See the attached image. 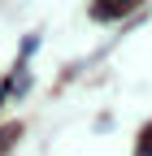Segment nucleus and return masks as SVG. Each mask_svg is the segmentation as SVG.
<instances>
[{
    "mask_svg": "<svg viewBox=\"0 0 152 156\" xmlns=\"http://www.w3.org/2000/svg\"><path fill=\"white\" fill-rule=\"evenodd\" d=\"M135 0H96V17H118V13H126Z\"/></svg>",
    "mask_w": 152,
    "mask_h": 156,
    "instance_id": "1",
    "label": "nucleus"
},
{
    "mask_svg": "<svg viewBox=\"0 0 152 156\" xmlns=\"http://www.w3.org/2000/svg\"><path fill=\"white\" fill-rule=\"evenodd\" d=\"M143 143H152V130H148V134H143Z\"/></svg>",
    "mask_w": 152,
    "mask_h": 156,
    "instance_id": "3",
    "label": "nucleus"
},
{
    "mask_svg": "<svg viewBox=\"0 0 152 156\" xmlns=\"http://www.w3.org/2000/svg\"><path fill=\"white\" fill-rule=\"evenodd\" d=\"M17 134H22V126H5V130H0V156H5V147L17 139Z\"/></svg>",
    "mask_w": 152,
    "mask_h": 156,
    "instance_id": "2",
    "label": "nucleus"
}]
</instances>
